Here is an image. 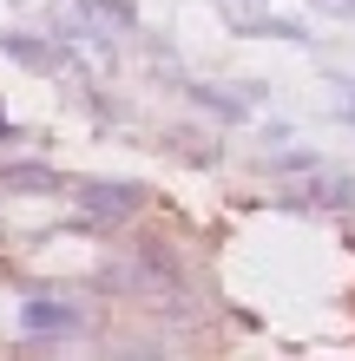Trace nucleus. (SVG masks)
Returning <instances> with one entry per match:
<instances>
[{
  "label": "nucleus",
  "mask_w": 355,
  "mask_h": 361,
  "mask_svg": "<svg viewBox=\"0 0 355 361\" xmlns=\"http://www.w3.org/2000/svg\"><path fill=\"white\" fill-rule=\"evenodd\" d=\"M336 105H342V118L355 125V79H336Z\"/></svg>",
  "instance_id": "nucleus-7"
},
{
  "label": "nucleus",
  "mask_w": 355,
  "mask_h": 361,
  "mask_svg": "<svg viewBox=\"0 0 355 361\" xmlns=\"http://www.w3.org/2000/svg\"><path fill=\"white\" fill-rule=\"evenodd\" d=\"M73 204H79V217H86V224H125V217H138L145 190L138 184H112V178H86Z\"/></svg>",
  "instance_id": "nucleus-2"
},
{
  "label": "nucleus",
  "mask_w": 355,
  "mask_h": 361,
  "mask_svg": "<svg viewBox=\"0 0 355 361\" xmlns=\"http://www.w3.org/2000/svg\"><path fill=\"white\" fill-rule=\"evenodd\" d=\"M323 7H329V13H355V0H323Z\"/></svg>",
  "instance_id": "nucleus-8"
},
{
  "label": "nucleus",
  "mask_w": 355,
  "mask_h": 361,
  "mask_svg": "<svg viewBox=\"0 0 355 361\" xmlns=\"http://www.w3.org/2000/svg\"><path fill=\"white\" fill-rule=\"evenodd\" d=\"M20 329H27V335L79 329V309H73V302H53V295H27V309H20Z\"/></svg>",
  "instance_id": "nucleus-3"
},
{
  "label": "nucleus",
  "mask_w": 355,
  "mask_h": 361,
  "mask_svg": "<svg viewBox=\"0 0 355 361\" xmlns=\"http://www.w3.org/2000/svg\"><path fill=\"white\" fill-rule=\"evenodd\" d=\"M283 171L303 178V184H296V204H316V210H349V204H355V178L323 171L316 158H283Z\"/></svg>",
  "instance_id": "nucleus-1"
},
{
  "label": "nucleus",
  "mask_w": 355,
  "mask_h": 361,
  "mask_svg": "<svg viewBox=\"0 0 355 361\" xmlns=\"http://www.w3.org/2000/svg\"><path fill=\"white\" fill-rule=\"evenodd\" d=\"M0 47H7L13 59H27V66H53V47H47V39H27V33H0Z\"/></svg>",
  "instance_id": "nucleus-5"
},
{
  "label": "nucleus",
  "mask_w": 355,
  "mask_h": 361,
  "mask_svg": "<svg viewBox=\"0 0 355 361\" xmlns=\"http://www.w3.org/2000/svg\"><path fill=\"white\" fill-rule=\"evenodd\" d=\"M184 92H191L198 105H211V112H224V118H243L250 112V99H224L217 86H184Z\"/></svg>",
  "instance_id": "nucleus-6"
},
{
  "label": "nucleus",
  "mask_w": 355,
  "mask_h": 361,
  "mask_svg": "<svg viewBox=\"0 0 355 361\" xmlns=\"http://www.w3.org/2000/svg\"><path fill=\"white\" fill-rule=\"evenodd\" d=\"M0 184L7 190H59V171H47V164H0Z\"/></svg>",
  "instance_id": "nucleus-4"
}]
</instances>
